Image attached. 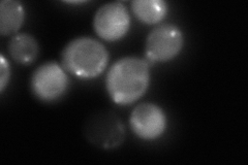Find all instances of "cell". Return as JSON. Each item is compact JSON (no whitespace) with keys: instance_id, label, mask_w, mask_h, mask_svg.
<instances>
[{"instance_id":"6da1fadb","label":"cell","mask_w":248,"mask_h":165,"mask_svg":"<svg viewBox=\"0 0 248 165\" xmlns=\"http://www.w3.org/2000/svg\"><path fill=\"white\" fill-rule=\"evenodd\" d=\"M150 84L148 61L138 57L119 59L108 69L107 91L118 105H129L143 97Z\"/></svg>"},{"instance_id":"7a4b0ae2","label":"cell","mask_w":248,"mask_h":165,"mask_svg":"<svg viewBox=\"0 0 248 165\" xmlns=\"http://www.w3.org/2000/svg\"><path fill=\"white\" fill-rule=\"evenodd\" d=\"M61 60L67 73L83 80H91L105 72L108 52L97 39L82 36L66 45Z\"/></svg>"},{"instance_id":"3957f363","label":"cell","mask_w":248,"mask_h":165,"mask_svg":"<svg viewBox=\"0 0 248 165\" xmlns=\"http://www.w3.org/2000/svg\"><path fill=\"white\" fill-rule=\"evenodd\" d=\"M184 45L182 30L173 24L154 27L146 39V58L153 63H164L175 59Z\"/></svg>"},{"instance_id":"277c9868","label":"cell","mask_w":248,"mask_h":165,"mask_svg":"<svg viewBox=\"0 0 248 165\" xmlns=\"http://www.w3.org/2000/svg\"><path fill=\"white\" fill-rule=\"evenodd\" d=\"M84 135L92 145L110 150L119 147L125 137V129L117 115L99 112L89 117L84 126Z\"/></svg>"},{"instance_id":"5b68a950","label":"cell","mask_w":248,"mask_h":165,"mask_svg":"<svg viewBox=\"0 0 248 165\" xmlns=\"http://www.w3.org/2000/svg\"><path fill=\"white\" fill-rule=\"evenodd\" d=\"M30 85L36 98L53 102L64 96L69 80L63 66L56 62H46L34 70Z\"/></svg>"},{"instance_id":"8992f818","label":"cell","mask_w":248,"mask_h":165,"mask_svg":"<svg viewBox=\"0 0 248 165\" xmlns=\"http://www.w3.org/2000/svg\"><path fill=\"white\" fill-rule=\"evenodd\" d=\"M96 34L106 42H117L126 35L130 27V15L121 2H108L96 11L93 19Z\"/></svg>"},{"instance_id":"52a82bcc","label":"cell","mask_w":248,"mask_h":165,"mask_svg":"<svg viewBox=\"0 0 248 165\" xmlns=\"http://www.w3.org/2000/svg\"><path fill=\"white\" fill-rule=\"evenodd\" d=\"M129 124L131 130L139 138L154 140L165 133L168 119L160 106L151 102H144L131 112Z\"/></svg>"},{"instance_id":"ba28073f","label":"cell","mask_w":248,"mask_h":165,"mask_svg":"<svg viewBox=\"0 0 248 165\" xmlns=\"http://www.w3.org/2000/svg\"><path fill=\"white\" fill-rule=\"evenodd\" d=\"M25 20L22 3L16 0H3L0 3V32L9 36L18 32Z\"/></svg>"},{"instance_id":"9c48e42d","label":"cell","mask_w":248,"mask_h":165,"mask_svg":"<svg viewBox=\"0 0 248 165\" xmlns=\"http://www.w3.org/2000/svg\"><path fill=\"white\" fill-rule=\"evenodd\" d=\"M38 44L36 39L28 33L15 35L9 44L11 57L22 65H28L35 61L38 55Z\"/></svg>"},{"instance_id":"30bf717a","label":"cell","mask_w":248,"mask_h":165,"mask_svg":"<svg viewBox=\"0 0 248 165\" xmlns=\"http://www.w3.org/2000/svg\"><path fill=\"white\" fill-rule=\"evenodd\" d=\"M135 17L147 25H156L168 15V3L162 0H136L131 2Z\"/></svg>"},{"instance_id":"8fae6325","label":"cell","mask_w":248,"mask_h":165,"mask_svg":"<svg viewBox=\"0 0 248 165\" xmlns=\"http://www.w3.org/2000/svg\"><path fill=\"white\" fill-rule=\"evenodd\" d=\"M0 60H1V64H0V90H1V92H3L6 85L9 84L11 70H10L9 62L5 60V57L3 55H1Z\"/></svg>"}]
</instances>
